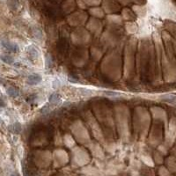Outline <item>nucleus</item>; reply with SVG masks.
Segmentation results:
<instances>
[{"mask_svg":"<svg viewBox=\"0 0 176 176\" xmlns=\"http://www.w3.org/2000/svg\"><path fill=\"white\" fill-rule=\"evenodd\" d=\"M104 93H105L107 96H109V97H117V96L121 95V93H116V92H113V91H105Z\"/></svg>","mask_w":176,"mask_h":176,"instance_id":"12","label":"nucleus"},{"mask_svg":"<svg viewBox=\"0 0 176 176\" xmlns=\"http://www.w3.org/2000/svg\"><path fill=\"white\" fill-rule=\"evenodd\" d=\"M60 85H61V83L59 82V79L55 78V80L53 81V83H52V87H53V89H56V88H58L60 86Z\"/></svg>","mask_w":176,"mask_h":176,"instance_id":"15","label":"nucleus"},{"mask_svg":"<svg viewBox=\"0 0 176 176\" xmlns=\"http://www.w3.org/2000/svg\"><path fill=\"white\" fill-rule=\"evenodd\" d=\"M79 93L82 94V96H85V97H89L93 94V92L91 90H88V89H85V88H81L79 89Z\"/></svg>","mask_w":176,"mask_h":176,"instance_id":"10","label":"nucleus"},{"mask_svg":"<svg viewBox=\"0 0 176 176\" xmlns=\"http://www.w3.org/2000/svg\"><path fill=\"white\" fill-rule=\"evenodd\" d=\"M0 59L1 61H3L5 64H12L14 63V58L10 55H0Z\"/></svg>","mask_w":176,"mask_h":176,"instance_id":"7","label":"nucleus"},{"mask_svg":"<svg viewBox=\"0 0 176 176\" xmlns=\"http://www.w3.org/2000/svg\"><path fill=\"white\" fill-rule=\"evenodd\" d=\"M5 106H6V100L5 99L4 95L0 93V107L4 108V107H5Z\"/></svg>","mask_w":176,"mask_h":176,"instance_id":"14","label":"nucleus"},{"mask_svg":"<svg viewBox=\"0 0 176 176\" xmlns=\"http://www.w3.org/2000/svg\"><path fill=\"white\" fill-rule=\"evenodd\" d=\"M162 100L167 102V103H172V104H175L176 103V96L175 95H168L165 96L164 98H162Z\"/></svg>","mask_w":176,"mask_h":176,"instance_id":"9","label":"nucleus"},{"mask_svg":"<svg viewBox=\"0 0 176 176\" xmlns=\"http://www.w3.org/2000/svg\"><path fill=\"white\" fill-rule=\"evenodd\" d=\"M11 176H18V175H17V174H11Z\"/></svg>","mask_w":176,"mask_h":176,"instance_id":"17","label":"nucleus"},{"mask_svg":"<svg viewBox=\"0 0 176 176\" xmlns=\"http://www.w3.org/2000/svg\"><path fill=\"white\" fill-rule=\"evenodd\" d=\"M45 65H46V69H50L53 65V59L49 54L45 55Z\"/></svg>","mask_w":176,"mask_h":176,"instance_id":"8","label":"nucleus"},{"mask_svg":"<svg viewBox=\"0 0 176 176\" xmlns=\"http://www.w3.org/2000/svg\"><path fill=\"white\" fill-rule=\"evenodd\" d=\"M6 93H7V94H8L9 96L13 97V98L18 97L19 94H20L19 90L16 87H13V86H9V87L7 88V89H6Z\"/></svg>","mask_w":176,"mask_h":176,"instance_id":"6","label":"nucleus"},{"mask_svg":"<svg viewBox=\"0 0 176 176\" xmlns=\"http://www.w3.org/2000/svg\"><path fill=\"white\" fill-rule=\"evenodd\" d=\"M27 55L30 57L31 60H35L39 56V51L37 50V49L34 46H33V45L28 46V48L27 49Z\"/></svg>","mask_w":176,"mask_h":176,"instance_id":"3","label":"nucleus"},{"mask_svg":"<svg viewBox=\"0 0 176 176\" xmlns=\"http://www.w3.org/2000/svg\"><path fill=\"white\" fill-rule=\"evenodd\" d=\"M8 130L12 134H20L22 130V126L20 122H14L8 127Z\"/></svg>","mask_w":176,"mask_h":176,"instance_id":"4","label":"nucleus"},{"mask_svg":"<svg viewBox=\"0 0 176 176\" xmlns=\"http://www.w3.org/2000/svg\"><path fill=\"white\" fill-rule=\"evenodd\" d=\"M68 79H69V81L71 82V83H77V81H78V78L76 77H74V76H72V75H69V76H68Z\"/></svg>","mask_w":176,"mask_h":176,"instance_id":"16","label":"nucleus"},{"mask_svg":"<svg viewBox=\"0 0 176 176\" xmlns=\"http://www.w3.org/2000/svg\"><path fill=\"white\" fill-rule=\"evenodd\" d=\"M0 111H1V110H0Z\"/></svg>","mask_w":176,"mask_h":176,"instance_id":"18","label":"nucleus"},{"mask_svg":"<svg viewBox=\"0 0 176 176\" xmlns=\"http://www.w3.org/2000/svg\"><path fill=\"white\" fill-rule=\"evenodd\" d=\"M49 104H46V105H44L43 107L41 108L40 110V112L42 113V114H47V113H49Z\"/></svg>","mask_w":176,"mask_h":176,"instance_id":"13","label":"nucleus"},{"mask_svg":"<svg viewBox=\"0 0 176 176\" xmlns=\"http://www.w3.org/2000/svg\"><path fill=\"white\" fill-rule=\"evenodd\" d=\"M60 101H61V97H60L59 93H54L49 96V103L51 105H57L60 103Z\"/></svg>","mask_w":176,"mask_h":176,"instance_id":"5","label":"nucleus"},{"mask_svg":"<svg viewBox=\"0 0 176 176\" xmlns=\"http://www.w3.org/2000/svg\"><path fill=\"white\" fill-rule=\"evenodd\" d=\"M1 44H2V46H3L5 49H7L8 51H10V52H12V53H17V52H19V51H20V48H19V46H18L16 43L11 42H9V41L3 40V41L1 42Z\"/></svg>","mask_w":176,"mask_h":176,"instance_id":"1","label":"nucleus"},{"mask_svg":"<svg viewBox=\"0 0 176 176\" xmlns=\"http://www.w3.org/2000/svg\"><path fill=\"white\" fill-rule=\"evenodd\" d=\"M42 77L38 73L30 74L27 78V82L30 86H36V85L40 84L42 82Z\"/></svg>","mask_w":176,"mask_h":176,"instance_id":"2","label":"nucleus"},{"mask_svg":"<svg viewBox=\"0 0 176 176\" xmlns=\"http://www.w3.org/2000/svg\"><path fill=\"white\" fill-rule=\"evenodd\" d=\"M33 34L36 37V38H38V39H42V31L40 29V28H36V29H34L33 30Z\"/></svg>","mask_w":176,"mask_h":176,"instance_id":"11","label":"nucleus"}]
</instances>
